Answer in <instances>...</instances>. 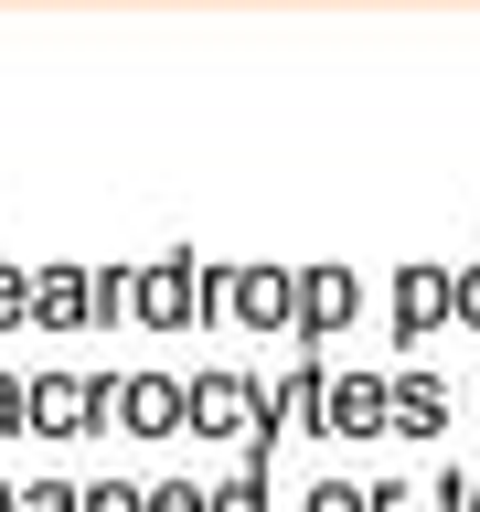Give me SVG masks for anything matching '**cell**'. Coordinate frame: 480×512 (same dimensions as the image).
<instances>
[{"mask_svg":"<svg viewBox=\"0 0 480 512\" xmlns=\"http://www.w3.org/2000/svg\"><path fill=\"white\" fill-rule=\"evenodd\" d=\"M86 512H150L139 491H86Z\"/></svg>","mask_w":480,"mask_h":512,"instance_id":"cell-4","label":"cell"},{"mask_svg":"<svg viewBox=\"0 0 480 512\" xmlns=\"http://www.w3.org/2000/svg\"><path fill=\"white\" fill-rule=\"evenodd\" d=\"M32 406H43V427H75V416H86L96 395H86V384H43V395H32Z\"/></svg>","mask_w":480,"mask_h":512,"instance_id":"cell-2","label":"cell"},{"mask_svg":"<svg viewBox=\"0 0 480 512\" xmlns=\"http://www.w3.org/2000/svg\"><path fill=\"white\" fill-rule=\"evenodd\" d=\"M150 512H214V502H203V491H160Z\"/></svg>","mask_w":480,"mask_h":512,"instance_id":"cell-5","label":"cell"},{"mask_svg":"<svg viewBox=\"0 0 480 512\" xmlns=\"http://www.w3.org/2000/svg\"><path fill=\"white\" fill-rule=\"evenodd\" d=\"M118 406H128V427H139V438H160V427H182V416H192V395H182V384H128V395H118Z\"/></svg>","mask_w":480,"mask_h":512,"instance_id":"cell-1","label":"cell"},{"mask_svg":"<svg viewBox=\"0 0 480 512\" xmlns=\"http://www.w3.org/2000/svg\"><path fill=\"white\" fill-rule=\"evenodd\" d=\"M22 512H86L75 491H22Z\"/></svg>","mask_w":480,"mask_h":512,"instance_id":"cell-3","label":"cell"}]
</instances>
